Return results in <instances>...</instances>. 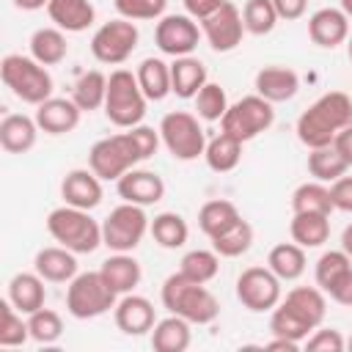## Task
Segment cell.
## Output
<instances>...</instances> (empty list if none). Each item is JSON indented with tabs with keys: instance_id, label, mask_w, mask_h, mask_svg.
I'll list each match as a JSON object with an SVG mask.
<instances>
[{
	"instance_id": "cell-1",
	"label": "cell",
	"mask_w": 352,
	"mask_h": 352,
	"mask_svg": "<svg viewBox=\"0 0 352 352\" xmlns=\"http://www.w3.org/2000/svg\"><path fill=\"white\" fill-rule=\"evenodd\" d=\"M352 124V96L344 91L322 94L308 110L297 118V140L305 148L333 146L336 135Z\"/></svg>"
},
{
	"instance_id": "cell-2",
	"label": "cell",
	"mask_w": 352,
	"mask_h": 352,
	"mask_svg": "<svg viewBox=\"0 0 352 352\" xmlns=\"http://www.w3.org/2000/svg\"><path fill=\"white\" fill-rule=\"evenodd\" d=\"M160 300L168 314L184 316L190 324H209L220 316V302L206 289V283H195L182 272H173L165 278Z\"/></svg>"
},
{
	"instance_id": "cell-3",
	"label": "cell",
	"mask_w": 352,
	"mask_h": 352,
	"mask_svg": "<svg viewBox=\"0 0 352 352\" xmlns=\"http://www.w3.org/2000/svg\"><path fill=\"white\" fill-rule=\"evenodd\" d=\"M0 77H3V85L25 104L47 102L55 88L52 74L33 55H16V52L6 55L0 60Z\"/></svg>"
},
{
	"instance_id": "cell-4",
	"label": "cell",
	"mask_w": 352,
	"mask_h": 352,
	"mask_svg": "<svg viewBox=\"0 0 352 352\" xmlns=\"http://www.w3.org/2000/svg\"><path fill=\"white\" fill-rule=\"evenodd\" d=\"M148 99L129 69H113L107 74V96H104V116L118 129H129L143 124Z\"/></svg>"
},
{
	"instance_id": "cell-5",
	"label": "cell",
	"mask_w": 352,
	"mask_h": 352,
	"mask_svg": "<svg viewBox=\"0 0 352 352\" xmlns=\"http://www.w3.org/2000/svg\"><path fill=\"white\" fill-rule=\"evenodd\" d=\"M47 231L58 245L69 248L77 256L94 253L102 245V223H96L88 209H77L69 204L47 214Z\"/></svg>"
},
{
	"instance_id": "cell-6",
	"label": "cell",
	"mask_w": 352,
	"mask_h": 352,
	"mask_svg": "<svg viewBox=\"0 0 352 352\" xmlns=\"http://www.w3.org/2000/svg\"><path fill=\"white\" fill-rule=\"evenodd\" d=\"M118 294L107 286L102 272H77L66 286V311L74 319H96L113 311Z\"/></svg>"
},
{
	"instance_id": "cell-7",
	"label": "cell",
	"mask_w": 352,
	"mask_h": 352,
	"mask_svg": "<svg viewBox=\"0 0 352 352\" xmlns=\"http://www.w3.org/2000/svg\"><path fill=\"white\" fill-rule=\"evenodd\" d=\"M143 160L135 148V140L129 135V129L107 135L102 140H96L88 151V168L102 179V182H118L126 170L138 168Z\"/></svg>"
},
{
	"instance_id": "cell-8",
	"label": "cell",
	"mask_w": 352,
	"mask_h": 352,
	"mask_svg": "<svg viewBox=\"0 0 352 352\" xmlns=\"http://www.w3.org/2000/svg\"><path fill=\"white\" fill-rule=\"evenodd\" d=\"M157 129H160L162 146L168 148V154L173 160L192 162V160L204 157L206 135H204V126L198 124V116L195 113H187V110L165 113Z\"/></svg>"
},
{
	"instance_id": "cell-9",
	"label": "cell",
	"mask_w": 352,
	"mask_h": 352,
	"mask_svg": "<svg viewBox=\"0 0 352 352\" xmlns=\"http://www.w3.org/2000/svg\"><path fill=\"white\" fill-rule=\"evenodd\" d=\"M275 124V107L272 102H267L258 94L242 96L234 104H228L226 116L220 118V132L236 138L239 143H248L253 138H258L261 132H267Z\"/></svg>"
},
{
	"instance_id": "cell-10",
	"label": "cell",
	"mask_w": 352,
	"mask_h": 352,
	"mask_svg": "<svg viewBox=\"0 0 352 352\" xmlns=\"http://www.w3.org/2000/svg\"><path fill=\"white\" fill-rule=\"evenodd\" d=\"M148 226L151 220L146 217V206L124 201L102 220V245L113 253H132L143 242Z\"/></svg>"
},
{
	"instance_id": "cell-11",
	"label": "cell",
	"mask_w": 352,
	"mask_h": 352,
	"mask_svg": "<svg viewBox=\"0 0 352 352\" xmlns=\"http://www.w3.org/2000/svg\"><path fill=\"white\" fill-rule=\"evenodd\" d=\"M138 41H140L138 25L132 19L118 16L96 28V33L91 36V55L104 66H121L129 60Z\"/></svg>"
},
{
	"instance_id": "cell-12",
	"label": "cell",
	"mask_w": 352,
	"mask_h": 352,
	"mask_svg": "<svg viewBox=\"0 0 352 352\" xmlns=\"http://www.w3.org/2000/svg\"><path fill=\"white\" fill-rule=\"evenodd\" d=\"M280 283L283 280L270 267H248L236 278V300L242 302V308H248L253 314L272 311L283 300Z\"/></svg>"
},
{
	"instance_id": "cell-13",
	"label": "cell",
	"mask_w": 352,
	"mask_h": 352,
	"mask_svg": "<svg viewBox=\"0 0 352 352\" xmlns=\"http://www.w3.org/2000/svg\"><path fill=\"white\" fill-rule=\"evenodd\" d=\"M201 36L204 30L198 28V19H192L190 14H165L157 19V28H154V44L160 47L162 55H170V58L192 55Z\"/></svg>"
},
{
	"instance_id": "cell-14",
	"label": "cell",
	"mask_w": 352,
	"mask_h": 352,
	"mask_svg": "<svg viewBox=\"0 0 352 352\" xmlns=\"http://www.w3.org/2000/svg\"><path fill=\"white\" fill-rule=\"evenodd\" d=\"M201 30H204L206 44L214 52H231V50H236L242 44V36L248 33L245 30V22H242V11L231 0H226L214 14H209L201 22Z\"/></svg>"
},
{
	"instance_id": "cell-15",
	"label": "cell",
	"mask_w": 352,
	"mask_h": 352,
	"mask_svg": "<svg viewBox=\"0 0 352 352\" xmlns=\"http://www.w3.org/2000/svg\"><path fill=\"white\" fill-rule=\"evenodd\" d=\"M113 319L124 336H146L157 324V311L148 297L129 292V294L118 297V302L113 308Z\"/></svg>"
},
{
	"instance_id": "cell-16",
	"label": "cell",
	"mask_w": 352,
	"mask_h": 352,
	"mask_svg": "<svg viewBox=\"0 0 352 352\" xmlns=\"http://www.w3.org/2000/svg\"><path fill=\"white\" fill-rule=\"evenodd\" d=\"M308 38L322 50H336L349 38V16L341 8L324 6L308 16Z\"/></svg>"
},
{
	"instance_id": "cell-17",
	"label": "cell",
	"mask_w": 352,
	"mask_h": 352,
	"mask_svg": "<svg viewBox=\"0 0 352 352\" xmlns=\"http://www.w3.org/2000/svg\"><path fill=\"white\" fill-rule=\"evenodd\" d=\"M116 190H118L121 201H129V204H138V206H151V204H160L165 198L162 176L154 173V170H143V168L126 170L116 182Z\"/></svg>"
},
{
	"instance_id": "cell-18",
	"label": "cell",
	"mask_w": 352,
	"mask_h": 352,
	"mask_svg": "<svg viewBox=\"0 0 352 352\" xmlns=\"http://www.w3.org/2000/svg\"><path fill=\"white\" fill-rule=\"evenodd\" d=\"M80 116H82V110L77 107V102L72 96L69 99L66 96H50L47 102L36 104L33 118H36L38 129L47 135H69L77 129Z\"/></svg>"
},
{
	"instance_id": "cell-19",
	"label": "cell",
	"mask_w": 352,
	"mask_h": 352,
	"mask_svg": "<svg viewBox=\"0 0 352 352\" xmlns=\"http://www.w3.org/2000/svg\"><path fill=\"white\" fill-rule=\"evenodd\" d=\"M102 179L91 168H74L60 182V198L77 209H96L102 204Z\"/></svg>"
},
{
	"instance_id": "cell-20",
	"label": "cell",
	"mask_w": 352,
	"mask_h": 352,
	"mask_svg": "<svg viewBox=\"0 0 352 352\" xmlns=\"http://www.w3.org/2000/svg\"><path fill=\"white\" fill-rule=\"evenodd\" d=\"M253 85H256V94L258 96H264L267 102L278 104V102H289V99L297 96L300 77L289 66H264V69L256 72Z\"/></svg>"
},
{
	"instance_id": "cell-21",
	"label": "cell",
	"mask_w": 352,
	"mask_h": 352,
	"mask_svg": "<svg viewBox=\"0 0 352 352\" xmlns=\"http://www.w3.org/2000/svg\"><path fill=\"white\" fill-rule=\"evenodd\" d=\"M38 124L36 118L25 116V113H8L0 121V146L8 154H28L36 146L38 138Z\"/></svg>"
},
{
	"instance_id": "cell-22",
	"label": "cell",
	"mask_w": 352,
	"mask_h": 352,
	"mask_svg": "<svg viewBox=\"0 0 352 352\" xmlns=\"http://www.w3.org/2000/svg\"><path fill=\"white\" fill-rule=\"evenodd\" d=\"M209 82V72L201 58L182 55L170 63V91L179 99H195V94Z\"/></svg>"
},
{
	"instance_id": "cell-23",
	"label": "cell",
	"mask_w": 352,
	"mask_h": 352,
	"mask_svg": "<svg viewBox=\"0 0 352 352\" xmlns=\"http://www.w3.org/2000/svg\"><path fill=\"white\" fill-rule=\"evenodd\" d=\"M33 270L50 283H69L77 275V253L63 245L41 248L33 258Z\"/></svg>"
},
{
	"instance_id": "cell-24",
	"label": "cell",
	"mask_w": 352,
	"mask_h": 352,
	"mask_svg": "<svg viewBox=\"0 0 352 352\" xmlns=\"http://www.w3.org/2000/svg\"><path fill=\"white\" fill-rule=\"evenodd\" d=\"M47 14L63 33H82L96 19V8L91 0H50Z\"/></svg>"
},
{
	"instance_id": "cell-25",
	"label": "cell",
	"mask_w": 352,
	"mask_h": 352,
	"mask_svg": "<svg viewBox=\"0 0 352 352\" xmlns=\"http://www.w3.org/2000/svg\"><path fill=\"white\" fill-rule=\"evenodd\" d=\"M99 272H102V278L107 280V286H110L118 297L135 292V286H138L140 278H143L140 261H138L132 253H113L110 258L102 261Z\"/></svg>"
},
{
	"instance_id": "cell-26",
	"label": "cell",
	"mask_w": 352,
	"mask_h": 352,
	"mask_svg": "<svg viewBox=\"0 0 352 352\" xmlns=\"http://www.w3.org/2000/svg\"><path fill=\"white\" fill-rule=\"evenodd\" d=\"M8 300L19 314H33L38 308H44L47 300V289H44V278L33 270V272H16L8 280Z\"/></svg>"
},
{
	"instance_id": "cell-27",
	"label": "cell",
	"mask_w": 352,
	"mask_h": 352,
	"mask_svg": "<svg viewBox=\"0 0 352 352\" xmlns=\"http://www.w3.org/2000/svg\"><path fill=\"white\" fill-rule=\"evenodd\" d=\"M289 234L292 242H297L300 248H322L330 239V214H319V212H294L292 223H289Z\"/></svg>"
},
{
	"instance_id": "cell-28",
	"label": "cell",
	"mask_w": 352,
	"mask_h": 352,
	"mask_svg": "<svg viewBox=\"0 0 352 352\" xmlns=\"http://www.w3.org/2000/svg\"><path fill=\"white\" fill-rule=\"evenodd\" d=\"M190 341H192V333L184 316L168 314L165 319H157V324L151 327V346L157 352H184Z\"/></svg>"
},
{
	"instance_id": "cell-29",
	"label": "cell",
	"mask_w": 352,
	"mask_h": 352,
	"mask_svg": "<svg viewBox=\"0 0 352 352\" xmlns=\"http://www.w3.org/2000/svg\"><path fill=\"white\" fill-rule=\"evenodd\" d=\"M135 77L146 94L148 102H162L170 91V63H165L162 58H143L140 66L135 69Z\"/></svg>"
},
{
	"instance_id": "cell-30",
	"label": "cell",
	"mask_w": 352,
	"mask_h": 352,
	"mask_svg": "<svg viewBox=\"0 0 352 352\" xmlns=\"http://www.w3.org/2000/svg\"><path fill=\"white\" fill-rule=\"evenodd\" d=\"M283 302L289 308H294L311 327H319L327 316V300H324V292L319 286H294L286 292Z\"/></svg>"
},
{
	"instance_id": "cell-31",
	"label": "cell",
	"mask_w": 352,
	"mask_h": 352,
	"mask_svg": "<svg viewBox=\"0 0 352 352\" xmlns=\"http://www.w3.org/2000/svg\"><path fill=\"white\" fill-rule=\"evenodd\" d=\"M104 96H107V74L99 72V69L82 72L74 80V85H72V99L77 102V107L82 113H91V110L104 107Z\"/></svg>"
},
{
	"instance_id": "cell-32",
	"label": "cell",
	"mask_w": 352,
	"mask_h": 352,
	"mask_svg": "<svg viewBox=\"0 0 352 352\" xmlns=\"http://www.w3.org/2000/svg\"><path fill=\"white\" fill-rule=\"evenodd\" d=\"M30 55L44 66H58L69 55L66 33L60 28H38L30 36Z\"/></svg>"
},
{
	"instance_id": "cell-33",
	"label": "cell",
	"mask_w": 352,
	"mask_h": 352,
	"mask_svg": "<svg viewBox=\"0 0 352 352\" xmlns=\"http://www.w3.org/2000/svg\"><path fill=\"white\" fill-rule=\"evenodd\" d=\"M148 231H151L154 242L160 248H165V250L184 248L187 236H190V226H187V220L179 212H160V214H154Z\"/></svg>"
},
{
	"instance_id": "cell-34",
	"label": "cell",
	"mask_w": 352,
	"mask_h": 352,
	"mask_svg": "<svg viewBox=\"0 0 352 352\" xmlns=\"http://www.w3.org/2000/svg\"><path fill=\"white\" fill-rule=\"evenodd\" d=\"M305 248H300L297 242H280L270 250L267 256V267L280 278V280H297L305 272Z\"/></svg>"
},
{
	"instance_id": "cell-35",
	"label": "cell",
	"mask_w": 352,
	"mask_h": 352,
	"mask_svg": "<svg viewBox=\"0 0 352 352\" xmlns=\"http://www.w3.org/2000/svg\"><path fill=\"white\" fill-rule=\"evenodd\" d=\"M242 146H245V143H239L236 138H231V135H226V132L214 135V138L206 143V148H204V160H206L209 170H214V173H228V170H234V168L239 165V160H242Z\"/></svg>"
},
{
	"instance_id": "cell-36",
	"label": "cell",
	"mask_w": 352,
	"mask_h": 352,
	"mask_svg": "<svg viewBox=\"0 0 352 352\" xmlns=\"http://www.w3.org/2000/svg\"><path fill=\"white\" fill-rule=\"evenodd\" d=\"M239 209L226 201V198H214V201H206L201 209H198V228L212 239L217 234H223L226 228H231L236 220H239Z\"/></svg>"
},
{
	"instance_id": "cell-37",
	"label": "cell",
	"mask_w": 352,
	"mask_h": 352,
	"mask_svg": "<svg viewBox=\"0 0 352 352\" xmlns=\"http://www.w3.org/2000/svg\"><path fill=\"white\" fill-rule=\"evenodd\" d=\"M349 170L346 160L336 151V146H319V148H308V173L316 182L333 184L336 179H341Z\"/></svg>"
},
{
	"instance_id": "cell-38",
	"label": "cell",
	"mask_w": 352,
	"mask_h": 352,
	"mask_svg": "<svg viewBox=\"0 0 352 352\" xmlns=\"http://www.w3.org/2000/svg\"><path fill=\"white\" fill-rule=\"evenodd\" d=\"M270 330L272 336H280V338H289V341H297L302 344L316 327H311L294 308H289L283 300L270 311Z\"/></svg>"
},
{
	"instance_id": "cell-39",
	"label": "cell",
	"mask_w": 352,
	"mask_h": 352,
	"mask_svg": "<svg viewBox=\"0 0 352 352\" xmlns=\"http://www.w3.org/2000/svg\"><path fill=\"white\" fill-rule=\"evenodd\" d=\"M292 212H319V214H330L336 212L333 198H330V184L324 182H302L294 192H292Z\"/></svg>"
},
{
	"instance_id": "cell-40",
	"label": "cell",
	"mask_w": 352,
	"mask_h": 352,
	"mask_svg": "<svg viewBox=\"0 0 352 352\" xmlns=\"http://www.w3.org/2000/svg\"><path fill=\"white\" fill-rule=\"evenodd\" d=\"M253 245V226L239 217L231 228H226L223 234L212 236V250L220 256V258H236L242 253H248Z\"/></svg>"
},
{
	"instance_id": "cell-41",
	"label": "cell",
	"mask_w": 352,
	"mask_h": 352,
	"mask_svg": "<svg viewBox=\"0 0 352 352\" xmlns=\"http://www.w3.org/2000/svg\"><path fill=\"white\" fill-rule=\"evenodd\" d=\"M179 272L187 275L190 280L195 283H209L217 272H220V256L214 250H190L182 256V264H179Z\"/></svg>"
},
{
	"instance_id": "cell-42",
	"label": "cell",
	"mask_w": 352,
	"mask_h": 352,
	"mask_svg": "<svg viewBox=\"0 0 352 352\" xmlns=\"http://www.w3.org/2000/svg\"><path fill=\"white\" fill-rule=\"evenodd\" d=\"M22 316L25 314H19L8 297L0 302V346H22L30 338L28 319Z\"/></svg>"
},
{
	"instance_id": "cell-43",
	"label": "cell",
	"mask_w": 352,
	"mask_h": 352,
	"mask_svg": "<svg viewBox=\"0 0 352 352\" xmlns=\"http://www.w3.org/2000/svg\"><path fill=\"white\" fill-rule=\"evenodd\" d=\"M242 22H245V30L248 33L267 36L278 25V11H275L272 0H245V6H242Z\"/></svg>"
},
{
	"instance_id": "cell-44",
	"label": "cell",
	"mask_w": 352,
	"mask_h": 352,
	"mask_svg": "<svg viewBox=\"0 0 352 352\" xmlns=\"http://www.w3.org/2000/svg\"><path fill=\"white\" fill-rule=\"evenodd\" d=\"M28 327H30V338L36 344H55L63 336V319L52 308H38V311L28 314Z\"/></svg>"
},
{
	"instance_id": "cell-45",
	"label": "cell",
	"mask_w": 352,
	"mask_h": 352,
	"mask_svg": "<svg viewBox=\"0 0 352 352\" xmlns=\"http://www.w3.org/2000/svg\"><path fill=\"white\" fill-rule=\"evenodd\" d=\"M195 110H198V118H204V121H220L228 110L226 88L220 82H206L195 94Z\"/></svg>"
},
{
	"instance_id": "cell-46",
	"label": "cell",
	"mask_w": 352,
	"mask_h": 352,
	"mask_svg": "<svg viewBox=\"0 0 352 352\" xmlns=\"http://www.w3.org/2000/svg\"><path fill=\"white\" fill-rule=\"evenodd\" d=\"M352 267V258L344 253V250H324L322 256H319V261H316V267H314V280H316V286L324 292L341 272H346Z\"/></svg>"
},
{
	"instance_id": "cell-47",
	"label": "cell",
	"mask_w": 352,
	"mask_h": 352,
	"mask_svg": "<svg viewBox=\"0 0 352 352\" xmlns=\"http://www.w3.org/2000/svg\"><path fill=\"white\" fill-rule=\"evenodd\" d=\"M118 16L132 19V22H143V19H160L165 16L168 0H113Z\"/></svg>"
},
{
	"instance_id": "cell-48",
	"label": "cell",
	"mask_w": 352,
	"mask_h": 352,
	"mask_svg": "<svg viewBox=\"0 0 352 352\" xmlns=\"http://www.w3.org/2000/svg\"><path fill=\"white\" fill-rule=\"evenodd\" d=\"M305 349L308 352H344L346 341L336 327H316L308 338H305Z\"/></svg>"
},
{
	"instance_id": "cell-49",
	"label": "cell",
	"mask_w": 352,
	"mask_h": 352,
	"mask_svg": "<svg viewBox=\"0 0 352 352\" xmlns=\"http://www.w3.org/2000/svg\"><path fill=\"white\" fill-rule=\"evenodd\" d=\"M324 294H327L333 302H338V305H349V308H352V267H349L346 272H341V275L324 289Z\"/></svg>"
},
{
	"instance_id": "cell-50",
	"label": "cell",
	"mask_w": 352,
	"mask_h": 352,
	"mask_svg": "<svg viewBox=\"0 0 352 352\" xmlns=\"http://www.w3.org/2000/svg\"><path fill=\"white\" fill-rule=\"evenodd\" d=\"M330 198H333V206L338 209V212H346V214H352V176H341V179H336L333 184H330Z\"/></svg>"
},
{
	"instance_id": "cell-51",
	"label": "cell",
	"mask_w": 352,
	"mask_h": 352,
	"mask_svg": "<svg viewBox=\"0 0 352 352\" xmlns=\"http://www.w3.org/2000/svg\"><path fill=\"white\" fill-rule=\"evenodd\" d=\"M272 6L278 11V19L286 22H294L308 11V0H272Z\"/></svg>"
},
{
	"instance_id": "cell-52",
	"label": "cell",
	"mask_w": 352,
	"mask_h": 352,
	"mask_svg": "<svg viewBox=\"0 0 352 352\" xmlns=\"http://www.w3.org/2000/svg\"><path fill=\"white\" fill-rule=\"evenodd\" d=\"M184 3V11L192 16V19H198V22H204L209 14H214L226 0H182Z\"/></svg>"
},
{
	"instance_id": "cell-53",
	"label": "cell",
	"mask_w": 352,
	"mask_h": 352,
	"mask_svg": "<svg viewBox=\"0 0 352 352\" xmlns=\"http://www.w3.org/2000/svg\"><path fill=\"white\" fill-rule=\"evenodd\" d=\"M333 146H336V151H338V154L346 160V165L352 168V124H349V126H344V129L336 135Z\"/></svg>"
},
{
	"instance_id": "cell-54",
	"label": "cell",
	"mask_w": 352,
	"mask_h": 352,
	"mask_svg": "<svg viewBox=\"0 0 352 352\" xmlns=\"http://www.w3.org/2000/svg\"><path fill=\"white\" fill-rule=\"evenodd\" d=\"M267 349H283V352H297L300 349V344L297 341H289V338H280V336H275L270 344H267Z\"/></svg>"
},
{
	"instance_id": "cell-55",
	"label": "cell",
	"mask_w": 352,
	"mask_h": 352,
	"mask_svg": "<svg viewBox=\"0 0 352 352\" xmlns=\"http://www.w3.org/2000/svg\"><path fill=\"white\" fill-rule=\"evenodd\" d=\"M14 6L19 11H38V8H47L50 0H14Z\"/></svg>"
},
{
	"instance_id": "cell-56",
	"label": "cell",
	"mask_w": 352,
	"mask_h": 352,
	"mask_svg": "<svg viewBox=\"0 0 352 352\" xmlns=\"http://www.w3.org/2000/svg\"><path fill=\"white\" fill-rule=\"evenodd\" d=\"M341 250H344V253L352 258V223H349V226L341 231Z\"/></svg>"
},
{
	"instance_id": "cell-57",
	"label": "cell",
	"mask_w": 352,
	"mask_h": 352,
	"mask_svg": "<svg viewBox=\"0 0 352 352\" xmlns=\"http://www.w3.org/2000/svg\"><path fill=\"white\" fill-rule=\"evenodd\" d=\"M338 3H341L338 8H341V11H344V14L349 16V19H352V0H338Z\"/></svg>"
},
{
	"instance_id": "cell-58",
	"label": "cell",
	"mask_w": 352,
	"mask_h": 352,
	"mask_svg": "<svg viewBox=\"0 0 352 352\" xmlns=\"http://www.w3.org/2000/svg\"><path fill=\"white\" fill-rule=\"evenodd\" d=\"M346 55H349V60H352V36L346 38Z\"/></svg>"
},
{
	"instance_id": "cell-59",
	"label": "cell",
	"mask_w": 352,
	"mask_h": 352,
	"mask_svg": "<svg viewBox=\"0 0 352 352\" xmlns=\"http://www.w3.org/2000/svg\"><path fill=\"white\" fill-rule=\"evenodd\" d=\"M346 346H349V349H352V338H349V341H346Z\"/></svg>"
}]
</instances>
